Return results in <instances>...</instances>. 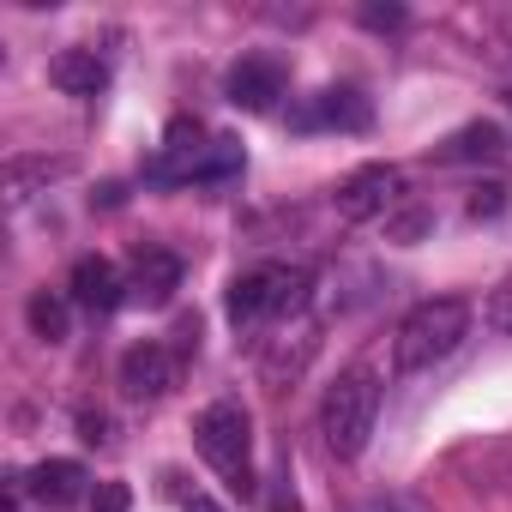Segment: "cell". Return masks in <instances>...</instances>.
<instances>
[{"mask_svg": "<svg viewBox=\"0 0 512 512\" xmlns=\"http://www.w3.org/2000/svg\"><path fill=\"white\" fill-rule=\"evenodd\" d=\"M314 344H320V338H314V326L302 332V344H296V350H290V332H284V338H272V344H266V356H260V380H266L272 392H284V386H290V380L308 368Z\"/></svg>", "mask_w": 512, "mask_h": 512, "instance_id": "obj_12", "label": "cell"}, {"mask_svg": "<svg viewBox=\"0 0 512 512\" xmlns=\"http://www.w3.org/2000/svg\"><path fill=\"white\" fill-rule=\"evenodd\" d=\"M464 211H470L476 223H488V217H500V211H506V187H500V181H482V187H470V199H464Z\"/></svg>", "mask_w": 512, "mask_h": 512, "instance_id": "obj_20", "label": "cell"}, {"mask_svg": "<svg viewBox=\"0 0 512 512\" xmlns=\"http://www.w3.org/2000/svg\"><path fill=\"white\" fill-rule=\"evenodd\" d=\"M175 350H181V356L199 350V314H181V320H175Z\"/></svg>", "mask_w": 512, "mask_h": 512, "instance_id": "obj_24", "label": "cell"}, {"mask_svg": "<svg viewBox=\"0 0 512 512\" xmlns=\"http://www.w3.org/2000/svg\"><path fill=\"white\" fill-rule=\"evenodd\" d=\"M428 229H434V211H428V205H398V211L386 217V241H398V247H416Z\"/></svg>", "mask_w": 512, "mask_h": 512, "instance_id": "obj_18", "label": "cell"}, {"mask_svg": "<svg viewBox=\"0 0 512 512\" xmlns=\"http://www.w3.org/2000/svg\"><path fill=\"white\" fill-rule=\"evenodd\" d=\"M193 446H199V458L229 482V494H253V422H247V410L241 404H229V398H217V404H205L199 410V422H193Z\"/></svg>", "mask_w": 512, "mask_h": 512, "instance_id": "obj_3", "label": "cell"}, {"mask_svg": "<svg viewBox=\"0 0 512 512\" xmlns=\"http://www.w3.org/2000/svg\"><path fill=\"white\" fill-rule=\"evenodd\" d=\"M85 464L79 458H43L37 470H25V488H31V500L37 506H49V512H67V506H79L85 500Z\"/></svg>", "mask_w": 512, "mask_h": 512, "instance_id": "obj_8", "label": "cell"}, {"mask_svg": "<svg viewBox=\"0 0 512 512\" xmlns=\"http://www.w3.org/2000/svg\"><path fill=\"white\" fill-rule=\"evenodd\" d=\"M187 512H217V506H211V500H193V506H187Z\"/></svg>", "mask_w": 512, "mask_h": 512, "instance_id": "obj_27", "label": "cell"}, {"mask_svg": "<svg viewBox=\"0 0 512 512\" xmlns=\"http://www.w3.org/2000/svg\"><path fill=\"white\" fill-rule=\"evenodd\" d=\"M500 151H506V133H500L494 121H470V127H458V133L446 139V151H440V157L470 163V157H500Z\"/></svg>", "mask_w": 512, "mask_h": 512, "instance_id": "obj_15", "label": "cell"}, {"mask_svg": "<svg viewBox=\"0 0 512 512\" xmlns=\"http://www.w3.org/2000/svg\"><path fill=\"white\" fill-rule=\"evenodd\" d=\"M79 434H85V440H91V446H97V440H109V422H103V416H91V410H85V416H79Z\"/></svg>", "mask_w": 512, "mask_h": 512, "instance_id": "obj_25", "label": "cell"}, {"mask_svg": "<svg viewBox=\"0 0 512 512\" xmlns=\"http://www.w3.org/2000/svg\"><path fill=\"white\" fill-rule=\"evenodd\" d=\"M404 199V175L392 163H362L344 187H338V217L344 223H368V217H392V205Z\"/></svg>", "mask_w": 512, "mask_h": 512, "instance_id": "obj_4", "label": "cell"}, {"mask_svg": "<svg viewBox=\"0 0 512 512\" xmlns=\"http://www.w3.org/2000/svg\"><path fill=\"white\" fill-rule=\"evenodd\" d=\"M181 290V260L169 247H139L133 253V272H127V296L145 308H169Z\"/></svg>", "mask_w": 512, "mask_h": 512, "instance_id": "obj_6", "label": "cell"}, {"mask_svg": "<svg viewBox=\"0 0 512 512\" xmlns=\"http://www.w3.org/2000/svg\"><path fill=\"white\" fill-rule=\"evenodd\" d=\"M374 416H380V380L374 368H344L332 386H326V404H320V434L338 458H362L368 434H374Z\"/></svg>", "mask_w": 512, "mask_h": 512, "instance_id": "obj_2", "label": "cell"}, {"mask_svg": "<svg viewBox=\"0 0 512 512\" xmlns=\"http://www.w3.org/2000/svg\"><path fill=\"white\" fill-rule=\"evenodd\" d=\"M362 25H374V31H398V25H404V7H362Z\"/></svg>", "mask_w": 512, "mask_h": 512, "instance_id": "obj_23", "label": "cell"}, {"mask_svg": "<svg viewBox=\"0 0 512 512\" xmlns=\"http://www.w3.org/2000/svg\"><path fill=\"white\" fill-rule=\"evenodd\" d=\"M488 332L512 338V278H500V290L488 296Z\"/></svg>", "mask_w": 512, "mask_h": 512, "instance_id": "obj_21", "label": "cell"}, {"mask_svg": "<svg viewBox=\"0 0 512 512\" xmlns=\"http://www.w3.org/2000/svg\"><path fill=\"white\" fill-rule=\"evenodd\" d=\"M49 79H55V91H67V97H97V91L109 85V67H103L91 49H61V55L49 61Z\"/></svg>", "mask_w": 512, "mask_h": 512, "instance_id": "obj_11", "label": "cell"}, {"mask_svg": "<svg viewBox=\"0 0 512 512\" xmlns=\"http://www.w3.org/2000/svg\"><path fill=\"white\" fill-rule=\"evenodd\" d=\"M67 290H73V302L91 308V314H115V308L127 302V278L103 260V253H85V260L73 266V284H67Z\"/></svg>", "mask_w": 512, "mask_h": 512, "instance_id": "obj_9", "label": "cell"}, {"mask_svg": "<svg viewBox=\"0 0 512 512\" xmlns=\"http://www.w3.org/2000/svg\"><path fill=\"white\" fill-rule=\"evenodd\" d=\"M464 338H470V302L434 296V302H422V308L404 314L398 344H392V362H398V374H422V368L446 362Z\"/></svg>", "mask_w": 512, "mask_h": 512, "instance_id": "obj_1", "label": "cell"}, {"mask_svg": "<svg viewBox=\"0 0 512 512\" xmlns=\"http://www.w3.org/2000/svg\"><path fill=\"white\" fill-rule=\"evenodd\" d=\"M284 97V67L272 55H247L229 67V103L247 109V115H266L272 103Z\"/></svg>", "mask_w": 512, "mask_h": 512, "instance_id": "obj_7", "label": "cell"}, {"mask_svg": "<svg viewBox=\"0 0 512 512\" xmlns=\"http://www.w3.org/2000/svg\"><path fill=\"white\" fill-rule=\"evenodd\" d=\"M121 392H127L133 404H157V398H169V392H175V356H169L157 338L133 344V350L121 356Z\"/></svg>", "mask_w": 512, "mask_h": 512, "instance_id": "obj_5", "label": "cell"}, {"mask_svg": "<svg viewBox=\"0 0 512 512\" xmlns=\"http://www.w3.org/2000/svg\"><path fill=\"white\" fill-rule=\"evenodd\" d=\"M25 314H31V332H37L43 344H67V332H73V314H67V302H61L55 290H37Z\"/></svg>", "mask_w": 512, "mask_h": 512, "instance_id": "obj_17", "label": "cell"}, {"mask_svg": "<svg viewBox=\"0 0 512 512\" xmlns=\"http://www.w3.org/2000/svg\"><path fill=\"white\" fill-rule=\"evenodd\" d=\"M368 121H374V109L362 91H320L314 109L296 115V127H350V133H362Z\"/></svg>", "mask_w": 512, "mask_h": 512, "instance_id": "obj_10", "label": "cell"}, {"mask_svg": "<svg viewBox=\"0 0 512 512\" xmlns=\"http://www.w3.org/2000/svg\"><path fill=\"white\" fill-rule=\"evenodd\" d=\"M266 284H272V320H302L308 314L314 272H302V266H266Z\"/></svg>", "mask_w": 512, "mask_h": 512, "instance_id": "obj_13", "label": "cell"}, {"mask_svg": "<svg viewBox=\"0 0 512 512\" xmlns=\"http://www.w3.org/2000/svg\"><path fill=\"white\" fill-rule=\"evenodd\" d=\"M235 169H241V145H235V139H211L199 181H223V175H235Z\"/></svg>", "mask_w": 512, "mask_h": 512, "instance_id": "obj_19", "label": "cell"}, {"mask_svg": "<svg viewBox=\"0 0 512 512\" xmlns=\"http://www.w3.org/2000/svg\"><path fill=\"white\" fill-rule=\"evenodd\" d=\"M272 512H302V506H296V494H290V488H278V494H272Z\"/></svg>", "mask_w": 512, "mask_h": 512, "instance_id": "obj_26", "label": "cell"}, {"mask_svg": "<svg viewBox=\"0 0 512 512\" xmlns=\"http://www.w3.org/2000/svg\"><path fill=\"white\" fill-rule=\"evenodd\" d=\"M127 506H133V488H127V482H97L91 512H127Z\"/></svg>", "mask_w": 512, "mask_h": 512, "instance_id": "obj_22", "label": "cell"}, {"mask_svg": "<svg viewBox=\"0 0 512 512\" xmlns=\"http://www.w3.org/2000/svg\"><path fill=\"white\" fill-rule=\"evenodd\" d=\"M55 175H67V163H49V157H13L7 163V199L13 205H25L37 187H49Z\"/></svg>", "mask_w": 512, "mask_h": 512, "instance_id": "obj_16", "label": "cell"}, {"mask_svg": "<svg viewBox=\"0 0 512 512\" xmlns=\"http://www.w3.org/2000/svg\"><path fill=\"white\" fill-rule=\"evenodd\" d=\"M223 308H229V320H235V326L266 320V314H272V284H266V272L235 278V284H229V296H223Z\"/></svg>", "mask_w": 512, "mask_h": 512, "instance_id": "obj_14", "label": "cell"}]
</instances>
